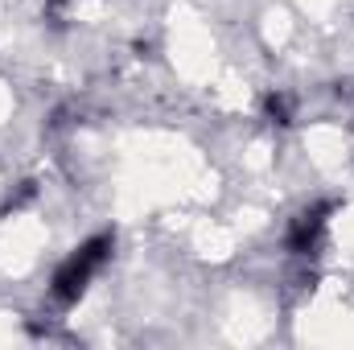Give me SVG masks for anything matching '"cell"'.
Here are the masks:
<instances>
[{
	"label": "cell",
	"mask_w": 354,
	"mask_h": 350,
	"mask_svg": "<svg viewBox=\"0 0 354 350\" xmlns=\"http://www.w3.org/2000/svg\"><path fill=\"white\" fill-rule=\"evenodd\" d=\"M107 252H111V235H95L91 243H83L71 260L58 268V276H54V297H58V301H79L83 288H87V280H91V272L107 260Z\"/></svg>",
	"instance_id": "6da1fadb"
},
{
	"label": "cell",
	"mask_w": 354,
	"mask_h": 350,
	"mask_svg": "<svg viewBox=\"0 0 354 350\" xmlns=\"http://www.w3.org/2000/svg\"><path fill=\"white\" fill-rule=\"evenodd\" d=\"M317 235H322V210L301 214V223H297V231H292V248H297V252H313V248H317Z\"/></svg>",
	"instance_id": "7a4b0ae2"
}]
</instances>
